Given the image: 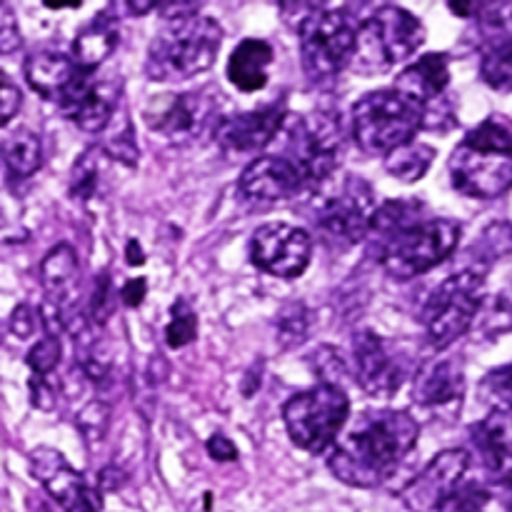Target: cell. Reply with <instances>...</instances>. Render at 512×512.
Here are the masks:
<instances>
[{
    "label": "cell",
    "mask_w": 512,
    "mask_h": 512,
    "mask_svg": "<svg viewBox=\"0 0 512 512\" xmlns=\"http://www.w3.org/2000/svg\"><path fill=\"white\" fill-rule=\"evenodd\" d=\"M358 28L353 15L345 10H313L298 28L305 75L323 83L353 65Z\"/></svg>",
    "instance_id": "obj_8"
},
{
    "label": "cell",
    "mask_w": 512,
    "mask_h": 512,
    "mask_svg": "<svg viewBox=\"0 0 512 512\" xmlns=\"http://www.w3.org/2000/svg\"><path fill=\"white\" fill-rule=\"evenodd\" d=\"M473 440L490 480L512 483V413L493 410L475 425Z\"/></svg>",
    "instance_id": "obj_22"
},
{
    "label": "cell",
    "mask_w": 512,
    "mask_h": 512,
    "mask_svg": "<svg viewBox=\"0 0 512 512\" xmlns=\"http://www.w3.org/2000/svg\"><path fill=\"white\" fill-rule=\"evenodd\" d=\"M223 43V30L213 18L195 13L188 18L168 20L153 38L145 70L160 83H180L205 73L215 63Z\"/></svg>",
    "instance_id": "obj_3"
},
{
    "label": "cell",
    "mask_w": 512,
    "mask_h": 512,
    "mask_svg": "<svg viewBox=\"0 0 512 512\" xmlns=\"http://www.w3.org/2000/svg\"><path fill=\"white\" fill-rule=\"evenodd\" d=\"M170 315L173 318H170L168 328H165V343L175 350L185 348V345H190L198 338V315L193 313V308L185 300H175Z\"/></svg>",
    "instance_id": "obj_32"
},
{
    "label": "cell",
    "mask_w": 512,
    "mask_h": 512,
    "mask_svg": "<svg viewBox=\"0 0 512 512\" xmlns=\"http://www.w3.org/2000/svg\"><path fill=\"white\" fill-rule=\"evenodd\" d=\"M238 188L253 203H280L308 188V180L285 155H263L243 170Z\"/></svg>",
    "instance_id": "obj_17"
},
{
    "label": "cell",
    "mask_w": 512,
    "mask_h": 512,
    "mask_svg": "<svg viewBox=\"0 0 512 512\" xmlns=\"http://www.w3.org/2000/svg\"><path fill=\"white\" fill-rule=\"evenodd\" d=\"M473 253L478 255L480 265H490L495 260L505 258L512 253V225L510 223H493L488 230H483L480 240H475Z\"/></svg>",
    "instance_id": "obj_33"
},
{
    "label": "cell",
    "mask_w": 512,
    "mask_h": 512,
    "mask_svg": "<svg viewBox=\"0 0 512 512\" xmlns=\"http://www.w3.org/2000/svg\"><path fill=\"white\" fill-rule=\"evenodd\" d=\"M208 453L218 463H233V460H238V450H235V445L225 435H213L208 440Z\"/></svg>",
    "instance_id": "obj_47"
},
{
    "label": "cell",
    "mask_w": 512,
    "mask_h": 512,
    "mask_svg": "<svg viewBox=\"0 0 512 512\" xmlns=\"http://www.w3.org/2000/svg\"><path fill=\"white\" fill-rule=\"evenodd\" d=\"M45 8H50V10H60V8H80V0H70V3H65V0H60V3H53V0H45Z\"/></svg>",
    "instance_id": "obj_52"
},
{
    "label": "cell",
    "mask_w": 512,
    "mask_h": 512,
    "mask_svg": "<svg viewBox=\"0 0 512 512\" xmlns=\"http://www.w3.org/2000/svg\"><path fill=\"white\" fill-rule=\"evenodd\" d=\"M463 145L473 150H485V153L512 155V118H508V115H490L465 135Z\"/></svg>",
    "instance_id": "obj_29"
},
{
    "label": "cell",
    "mask_w": 512,
    "mask_h": 512,
    "mask_svg": "<svg viewBox=\"0 0 512 512\" xmlns=\"http://www.w3.org/2000/svg\"><path fill=\"white\" fill-rule=\"evenodd\" d=\"M213 115V100L203 93H165L148 100L143 118L153 133L170 140L195 138Z\"/></svg>",
    "instance_id": "obj_16"
},
{
    "label": "cell",
    "mask_w": 512,
    "mask_h": 512,
    "mask_svg": "<svg viewBox=\"0 0 512 512\" xmlns=\"http://www.w3.org/2000/svg\"><path fill=\"white\" fill-rule=\"evenodd\" d=\"M110 275L103 273L98 278V283H95V293H93V300H90V313H93V323L95 325H103L105 320H108L110 315Z\"/></svg>",
    "instance_id": "obj_44"
},
{
    "label": "cell",
    "mask_w": 512,
    "mask_h": 512,
    "mask_svg": "<svg viewBox=\"0 0 512 512\" xmlns=\"http://www.w3.org/2000/svg\"><path fill=\"white\" fill-rule=\"evenodd\" d=\"M470 455L465 450H443L428 468L415 475L400 498L413 512H478L480 480H468Z\"/></svg>",
    "instance_id": "obj_5"
},
{
    "label": "cell",
    "mask_w": 512,
    "mask_h": 512,
    "mask_svg": "<svg viewBox=\"0 0 512 512\" xmlns=\"http://www.w3.org/2000/svg\"><path fill=\"white\" fill-rule=\"evenodd\" d=\"M473 18H478L485 45L512 40V3H478Z\"/></svg>",
    "instance_id": "obj_31"
},
{
    "label": "cell",
    "mask_w": 512,
    "mask_h": 512,
    "mask_svg": "<svg viewBox=\"0 0 512 512\" xmlns=\"http://www.w3.org/2000/svg\"><path fill=\"white\" fill-rule=\"evenodd\" d=\"M100 150L108 153L113 160H120L123 165H128V168H133V165L138 163V143H135L133 125H130L128 115L123 118V125H118V128L108 135V140L100 145Z\"/></svg>",
    "instance_id": "obj_37"
},
{
    "label": "cell",
    "mask_w": 512,
    "mask_h": 512,
    "mask_svg": "<svg viewBox=\"0 0 512 512\" xmlns=\"http://www.w3.org/2000/svg\"><path fill=\"white\" fill-rule=\"evenodd\" d=\"M0 340H3V328H0Z\"/></svg>",
    "instance_id": "obj_53"
},
{
    "label": "cell",
    "mask_w": 512,
    "mask_h": 512,
    "mask_svg": "<svg viewBox=\"0 0 512 512\" xmlns=\"http://www.w3.org/2000/svg\"><path fill=\"white\" fill-rule=\"evenodd\" d=\"M350 415V400L338 385H318L293 395L283 408L290 440L308 453H323L343 433Z\"/></svg>",
    "instance_id": "obj_10"
},
{
    "label": "cell",
    "mask_w": 512,
    "mask_h": 512,
    "mask_svg": "<svg viewBox=\"0 0 512 512\" xmlns=\"http://www.w3.org/2000/svg\"><path fill=\"white\" fill-rule=\"evenodd\" d=\"M435 158H438V150L433 145L413 140V143L400 145L393 153L385 155V170L403 183H415L428 173Z\"/></svg>",
    "instance_id": "obj_28"
},
{
    "label": "cell",
    "mask_w": 512,
    "mask_h": 512,
    "mask_svg": "<svg viewBox=\"0 0 512 512\" xmlns=\"http://www.w3.org/2000/svg\"><path fill=\"white\" fill-rule=\"evenodd\" d=\"M273 58V48L265 40H243L228 60V80L243 93L263 90L268 85V70L273 65Z\"/></svg>",
    "instance_id": "obj_26"
},
{
    "label": "cell",
    "mask_w": 512,
    "mask_h": 512,
    "mask_svg": "<svg viewBox=\"0 0 512 512\" xmlns=\"http://www.w3.org/2000/svg\"><path fill=\"white\" fill-rule=\"evenodd\" d=\"M368 233L375 240L380 265L398 280L428 273L450 258L460 243V223L428 218L418 200H388L378 205Z\"/></svg>",
    "instance_id": "obj_2"
},
{
    "label": "cell",
    "mask_w": 512,
    "mask_h": 512,
    "mask_svg": "<svg viewBox=\"0 0 512 512\" xmlns=\"http://www.w3.org/2000/svg\"><path fill=\"white\" fill-rule=\"evenodd\" d=\"M455 110L445 95L425 103V118H423V130H433V133H448L450 128H455Z\"/></svg>",
    "instance_id": "obj_41"
},
{
    "label": "cell",
    "mask_w": 512,
    "mask_h": 512,
    "mask_svg": "<svg viewBox=\"0 0 512 512\" xmlns=\"http://www.w3.org/2000/svg\"><path fill=\"white\" fill-rule=\"evenodd\" d=\"M478 512H512V483H503V480L483 483Z\"/></svg>",
    "instance_id": "obj_40"
},
{
    "label": "cell",
    "mask_w": 512,
    "mask_h": 512,
    "mask_svg": "<svg viewBox=\"0 0 512 512\" xmlns=\"http://www.w3.org/2000/svg\"><path fill=\"white\" fill-rule=\"evenodd\" d=\"M310 330V313L303 303H290L278 315V338L283 348L303 343Z\"/></svg>",
    "instance_id": "obj_35"
},
{
    "label": "cell",
    "mask_w": 512,
    "mask_h": 512,
    "mask_svg": "<svg viewBox=\"0 0 512 512\" xmlns=\"http://www.w3.org/2000/svg\"><path fill=\"white\" fill-rule=\"evenodd\" d=\"M353 358H355V378L360 388L368 395L395 393L408 378L410 358L398 350V345H390L388 340L375 335L373 330H358L353 338Z\"/></svg>",
    "instance_id": "obj_13"
},
{
    "label": "cell",
    "mask_w": 512,
    "mask_h": 512,
    "mask_svg": "<svg viewBox=\"0 0 512 512\" xmlns=\"http://www.w3.org/2000/svg\"><path fill=\"white\" fill-rule=\"evenodd\" d=\"M118 93L120 90L110 88L108 83H98L90 78V73H83L78 85L60 103V110L85 133H100L113 120Z\"/></svg>",
    "instance_id": "obj_19"
},
{
    "label": "cell",
    "mask_w": 512,
    "mask_h": 512,
    "mask_svg": "<svg viewBox=\"0 0 512 512\" xmlns=\"http://www.w3.org/2000/svg\"><path fill=\"white\" fill-rule=\"evenodd\" d=\"M285 123V110L280 105H263L260 110H248V113H235L228 118L218 120L215 125V138L223 148L235 150V153H248V150H260L278 138Z\"/></svg>",
    "instance_id": "obj_18"
},
{
    "label": "cell",
    "mask_w": 512,
    "mask_h": 512,
    "mask_svg": "<svg viewBox=\"0 0 512 512\" xmlns=\"http://www.w3.org/2000/svg\"><path fill=\"white\" fill-rule=\"evenodd\" d=\"M20 43H23V35H20L15 10L8 3H0V55L15 53Z\"/></svg>",
    "instance_id": "obj_42"
},
{
    "label": "cell",
    "mask_w": 512,
    "mask_h": 512,
    "mask_svg": "<svg viewBox=\"0 0 512 512\" xmlns=\"http://www.w3.org/2000/svg\"><path fill=\"white\" fill-rule=\"evenodd\" d=\"M480 78H483L493 90L510 93L512 90V40L483 45Z\"/></svg>",
    "instance_id": "obj_30"
},
{
    "label": "cell",
    "mask_w": 512,
    "mask_h": 512,
    "mask_svg": "<svg viewBox=\"0 0 512 512\" xmlns=\"http://www.w3.org/2000/svg\"><path fill=\"white\" fill-rule=\"evenodd\" d=\"M110 425V408L103 400H93V403L85 405L78 415V430L83 433L85 443L95 445L105 438Z\"/></svg>",
    "instance_id": "obj_38"
},
{
    "label": "cell",
    "mask_w": 512,
    "mask_h": 512,
    "mask_svg": "<svg viewBox=\"0 0 512 512\" xmlns=\"http://www.w3.org/2000/svg\"><path fill=\"white\" fill-rule=\"evenodd\" d=\"M450 83V63L445 53H428L415 60L413 65L403 70L395 78V90L418 103H430V100L445 95Z\"/></svg>",
    "instance_id": "obj_23"
},
{
    "label": "cell",
    "mask_w": 512,
    "mask_h": 512,
    "mask_svg": "<svg viewBox=\"0 0 512 512\" xmlns=\"http://www.w3.org/2000/svg\"><path fill=\"white\" fill-rule=\"evenodd\" d=\"M40 280H43L45 300L68 310L75 293H78L80 280V263L73 245L60 243L45 255L43 263H40Z\"/></svg>",
    "instance_id": "obj_24"
},
{
    "label": "cell",
    "mask_w": 512,
    "mask_h": 512,
    "mask_svg": "<svg viewBox=\"0 0 512 512\" xmlns=\"http://www.w3.org/2000/svg\"><path fill=\"white\" fill-rule=\"evenodd\" d=\"M425 43V28L413 13L383 5L358 28L353 68L363 75L385 73L405 63Z\"/></svg>",
    "instance_id": "obj_6"
},
{
    "label": "cell",
    "mask_w": 512,
    "mask_h": 512,
    "mask_svg": "<svg viewBox=\"0 0 512 512\" xmlns=\"http://www.w3.org/2000/svg\"><path fill=\"white\" fill-rule=\"evenodd\" d=\"M283 130L288 133V150L285 158L293 160L300 173L308 180V188H320L335 175L343 153V130L335 115L315 110V113L295 118V125H288L285 118Z\"/></svg>",
    "instance_id": "obj_11"
},
{
    "label": "cell",
    "mask_w": 512,
    "mask_h": 512,
    "mask_svg": "<svg viewBox=\"0 0 512 512\" xmlns=\"http://www.w3.org/2000/svg\"><path fill=\"white\" fill-rule=\"evenodd\" d=\"M465 393V375L455 360H433L425 363L415 375L413 398L415 403L428 410H450L460 413Z\"/></svg>",
    "instance_id": "obj_20"
},
{
    "label": "cell",
    "mask_w": 512,
    "mask_h": 512,
    "mask_svg": "<svg viewBox=\"0 0 512 512\" xmlns=\"http://www.w3.org/2000/svg\"><path fill=\"white\" fill-rule=\"evenodd\" d=\"M313 255V240L303 228L288 223H268L250 240V258L275 278H298L305 273Z\"/></svg>",
    "instance_id": "obj_14"
},
{
    "label": "cell",
    "mask_w": 512,
    "mask_h": 512,
    "mask_svg": "<svg viewBox=\"0 0 512 512\" xmlns=\"http://www.w3.org/2000/svg\"><path fill=\"white\" fill-rule=\"evenodd\" d=\"M83 73L85 70H80L73 58L58 53V50H35L25 60V78H28L30 88L43 98L55 100L58 105L78 85Z\"/></svg>",
    "instance_id": "obj_21"
},
{
    "label": "cell",
    "mask_w": 512,
    "mask_h": 512,
    "mask_svg": "<svg viewBox=\"0 0 512 512\" xmlns=\"http://www.w3.org/2000/svg\"><path fill=\"white\" fill-rule=\"evenodd\" d=\"M480 395L495 410L512 413V363L485 375L483 385H480Z\"/></svg>",
    "instance_id": "obj_36"
},
{
    "label": "cell",
    "mask_w": 512,
    "mask_h": 512,
    "mask_svg": "<svg viewBox=\"0 0 512 512\" xmlns=\"http://www.w3.org/2000/svg\"><path fill=\"white\" fill-rule=\"evenodd\" d=\"M98 155L100 148H88L73 165V175H70V193L78 200L93 198L98 190L100 168H98Z\"/></svg>",
    "instance_id": "obj_34"
},
{
    "label": "cell",
    "mask_w": 512,
    "mask_h": 512,
    "mask_svg": "<svg viewBox=\"0 0 512 512\" xmlns=\"http://www.w3.org/2000/svg\"><path fill=\"white\" fill-rule=\"evenodd\" d=\"M418 435V423L405 410H365L345 423L328 465L350 488H378L413 453Z\"/></svg>",
    "instance_id": "obj_1"
},
{
    "label": "cell",
    "mask_w": 512,
    "mask_h": 512,
    "mask_svg": "<svg viewBox=\"0 0 512 512\" xmlns=\"http://www.w3.org/2000/svg\"><path fill=\"white\" fill-rule=\"evenodd\" d=\"M485 300V270L468 268L438 285L423 310L425 335L435 350H445L463 338L478 318Z\"/></svg>",
    "instance_id": "obj_9"
},
{
    "label": "cell",
    "mask_w": 512,
    "mask_h": 512,
    "mask_svg": "<svg viewBox=\"0 0 512 512\" xmlns=\"http://www.w3.org/2000/svg\"><path fill=\"white\" fill-rule=\"evenodd\" d=\"M425 105L398 90H375L353 105L350 125L355 143L373 155H388L405 143H413L423 130Z\"/></svg>",
    "instance_id": "obj_4"
},
{
    "label": "cell",
    "mask_w": 512,
    "mask_h": 512,
    "mask_svg": "<svg viewBox=\"0 0 512 512\" xmlns=\"http://www.w3.org/2000/svg\"><path fill=\"white\" fill-rule=\"evenodd\" d=\"M125 258H128V265H143L145 263V253L135 240H130L128 248H125Z\"/></svg>",
    "instance_id": "obj_49"
},
{
    "label": "cell",
    "mask_w": 512,
    "mask_h": 512,
    "mask_svg": "<svg viewBox=\"0 0 512 512\" xmlns=\"http://www.w3.org/2000/svg\"><path fill=\"white\" fill-rule=\"evenodd\" d=\"M20 103H23V95H20L18 85L8 78V73L0 70V128L18 115Z\"/></svg>",
    "instance_id": "obj_43"
},
{
    "label": "cell",
    "mask_w": 512,
    "mask_h": 512,
    "mask_svg": "<svg viewBox=\"0 0 512 512\" xmlns=\"http://www.w3.org/2000/svg\"><path fill=\"white\" fill-rule=\"evenodd\" d=\"M120 40L118 20L105 10L95 15L73 40V60L80 70L93 73L98 65H103L115 53Z\"/></svg>",
    "instance_id": "obj_25"
},
{
    "label": "cell",
    "mask_w": 512,
    "mask_h": 512,
    "mask_svg": "<svg viewBox=\"0 0 512 512\" xmlns=\"http://www.w3.org/2000/svg\"><path fill=\"white\" fill-rule=\"evenodd\" d=\"M498 308H500V313H505L508 318H512V285L508 290H503V295H500V300H498Z\"/></svg>",
    "instance_id": "obj_51"
},
{
    "label": "cell",
    "mask_w": 512,
    "mask_h": 512,
    "mask_svg": "<svg viewBox=\"0 0 512 512\" xmlns=\"http://www.w3.org/2000/svg\"><path fill=\"white\" fill-rule=\"evenodd\" d=\"M60 355H63V348H60V338L45 335L43 340H38V343L30 348L25 363H28V368L33 370V375L48 378V375L55 370V365L60 363Z\"/></svg>",
    "instance_id": "obj_39"
},
{
    "label": "cell",
    "mask_w": 512,
    "mask_h": 512,
    "mask_svg": "<svg viewBox=\"0 0 512 512\" xmlns=\"http://www.w3.org/2000/svg\"><path fill=\"white\" fill-rule=\"evenodd\" d=\"M30 400H33L35 408L50 410L55 405V390L53 385L48 383V378H40V375H33L30 380Z\"/></svg>",
    "instance_id": "obj_46"
},
{
    "label": "cell",
    "mask_w": 512,
    "mask_h": 512,
    "mask_svg": "<svg viewBox=\"0 0 512 512\" xmlns=\"http://www.w3.org/2000/svg\"><path fill=\"white\" fill-rule=\"evenodd\" d=\"M35 325H38V318H35V310L30 308L28 303H20L18 308L10 313L8 328L15 338H30L35 333Z\"/></svg>",
    "instance_id": "obj_45"
},
{
    "label": "cell",
    "mask_w": 512,
    "mask_h": 512,
    "mask_svg": "<svg viewBox=\"0 0 512 512\" xmlns=\"http://www.w3.org/2000/svg\"><path fill=\"white\" fill-rule=\"evenodd\" d=\"M455 190L478 200L498 198L512 188V155L485 153L460 143L450 155Z\"/></svg>",
    "instance_id": "obj_15"
},
{
    "label": "cell",
    "mask_w": 512,
    "mask_h": 512,
    "mask_svg": "<svg viewBox=\"0 0 512 512\" xmlns=\"http://www.w3.org/2000/svg\"><path fill=\"white\" fill-rule=\"evenodd\" d=\"M0 160L13 178H30L43 163V145L33 130H15L0 143Z\"/></svg>",
    "instance_id": "obj_27"
},
{
    "label": "cell",
    "mask_w": 512,
    "mask_h": 512,
    "mask_svg": "<svg viewBox=\"0 0 512 512\" xmlns=\"http://www.w3.org/2000/svg\"><path fill=\"white\" fill-rule=\"evenodd\" d=\"M145 293H148V280L138 278V280H128L120 290V300H123L128 308H138L140 303L145 300Z\"/></svg>",
    "instance_id": "obj_48"
},
{
    "label": "cell",
    "mask_w": 512,
    "mask_h": 512,
    "mask_svg": "<svg viewBox=\"0 0 512 512\" xmlns=\"http://www.w3.org/2000/svg\"><path fill=\"white\" fill-rule=\"evenodd\" d=\"M30 473L48 490L50 498L65 512H100L103 498L100 490L88 485V480L65 460L63 453L40 445L28 455Z\"/></svg>",
    "instance_id": "obj_12"
},
{
    "label": "cell",
    "mask_w": 512,
    "mask_h": 512,
    "mask_svg": "<svg viewBox=\"0 0 512 512\" xmlns=\"http://www.w3.org/2000/svg\"><path fill=\"white\" fill-rule=\"evenodd\" d=\"M315 220L325 238L333 245L350 248L368 235L375 205L373 188L358 175H343L340 180L330 178L315 188Z\"/></svg>",
    "instance_id": "obj_7"
},
{
    "label": "cell",
    "mask_w": 512,
    "mask_h": 512,
    "mask_svg": "<svg viewBox=\"0 0 512 512\" xmlns=\"http://www.w3.org/2000/svg\"><path fill=\"white\" fill-rule=\"evenodd\" d=\"M155 8H158V3H133V0H130V3H120L118 10H128V13H133V15H143V13H150V10H155Z\"/></svg>",
    "instance_id": "obj_50"
}]
</instances>
